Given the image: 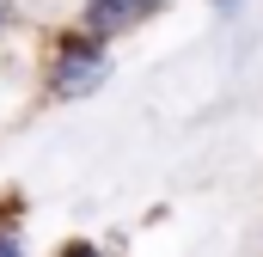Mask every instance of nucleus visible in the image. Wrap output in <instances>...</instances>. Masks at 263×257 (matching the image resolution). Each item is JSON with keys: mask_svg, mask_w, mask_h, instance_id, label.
<instances>
[{"mask_svg": "<svg viewBox=\"0 0 263 257\" xmlns=\"http://www.w3.org/2000/svg\"><path fill=\"white\" fill-rule=\"evenodd\" d=\"M104 43L98 37H67L62 49H55V67H49V92L55 98H86V92H98L104 86Z\"/></svg>", "mask_w": 263, "mask_h": 257, "instance_id": "obj_1", "label": "nucleus"}, {"mask_svg": "<svg viewBox=\"0 0 263 257\" xmlns=\"http://www.w3.org/2000/svg\"><path fill=\"white\" fill-rule=\"evenodd\" d=\"M159 0H86V25H92V37H104V31H129L135 19H147Z\"/></svg>", "mask_w": 263, "mask_h": 257, "instance_id": "obj_2", "label": "nucleus"}, {"mask_svg": "<svg viewBox=\"0 0 263 257\" xmlns=\"http://www.w3.org/2000/svg\"><path fill=\"white\" fill-rule=\"evenodd\" d=\"M62 257H98V251H92V245H67Z\"/></svg>", "mask_w": 263, "mask_h": 257, "instance_id": "obj_3", "label": "nucleus"}, {"mask_svg": "<svg viewBox=\"0 0 263 257\" xmlns=\"http://www.w3.org/2000/svg\"><path fill=\"white\" fill-rule=\"evenodd\" d=\"M239 6H245V0H214V12H239Z\"/></svg>", "mask_w": 263, "mask_h": 257, "instance_id": "obj_4", "label": "nucleus"}, {"mask_svg": "<svg viewBox=\"0 0 263 257\" xmlns=\"http://www.w3.org/2000/svg\"><path fill=\"white\" fill-rule=\"evenodd\" d=\"M0 257H25V251H18V245H12V239H0Z\"/></svg>", "mask_w": 263, "mask_h": 257, "instance_id": "obj_5", "label": "nucleus"}]
</instances>
